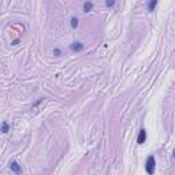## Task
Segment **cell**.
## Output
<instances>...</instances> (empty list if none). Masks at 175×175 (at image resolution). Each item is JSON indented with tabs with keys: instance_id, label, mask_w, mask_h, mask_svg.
Wrapping results in <instances>:
<instances>
[{
	"instance_id": "277c9868",
	"label": "cell",
	"mask_w": 175,
	"mask_h": 175,
	"mask_svg": "<svg viewBox=\"0 0 175 175\" xmlns=\"http://www.w3.org/2000/svg\"><path fill=\"white\" fill-rule=\"evenodd\" d=\"M145 140H146V131L144 129L138 133V137H137V142L138 144H144L145 142Z\"/></svg>"
},
{
	"instance_id": "9c48e42d",
	"label": "cell",
	"mask_w": 175,
	"mask_h": 175,
	"mask_svg": "<svg viewBox=\"0 0 175 175\" xmlns=\"http://www.w3.org/2000/svg\"><path fill=\"white\" fill-rule=\"evenodd\" d=\"M115 4V0H105V6L107 7H112Z\"/></svg>"
},
{
	"instance_id": "6da1fadb",
	"label": "cell",
	"mask_w": 175,
	"mask_h": 175,
	"mask_svg": "<svg viewBox=\"0 0 175 175\" xmlns=\"http://www.w3.org/2000/svg\"><path fill=\"white\" fill-rule=\"evenodd\" d=\"M155 164H156V162H155V157L153 156H149V157L146 159V163H145V170L146 172L149 175H152L155 172Z\"/></svg>"
},
{
	"instance_id": "52a82bcc",
	"label": "cell",
	"mask_w": 175,
	"mask_h": 175,
	"mask_svg": "<svg viewBox=\"0 0 175 175\" xmlns=\"http://www.w3.org/2000/svg\"><path fill=\"white\" fill-rule=\"evenodd\" d=\"M8 123H7V122H3V125H1V131H3V133H8Z\"/></svg>"
},
{
	"instance_id": "8992f818",
	"label": "cell",
	"mask_w": 175,
	"mask_h": 175,
	"mask_svg": "<svg viewBox=\"0 0 175 175\" xmlns=\"http://www.w3.org/2000/svg\"><path fill=\"white\" fill-rule=\"evenodd\" d=\"M156 6H157V0H150L149 4H148V10H149L150 13H152V11L156 8Z\"/></svg>"
},
{
	"instance_id": "5b68a950",
	"label": "cell",
	"mask_w": 175,
	"mask_h": 175,
	"mask_svg": "<svg viewBox=\"0 0 175 175\" xmlns=\"http://www.w3.org/2000/svg\"><path fill=\"white\" fill-rule=\"evenodd\" d=\"M92 8H93V3H92V1H85V3H83V11H85V13L92 11Z\"/></svg>"
},
{
	"instance_id": "3957f363",
	"label": "cell",
	"mask_w": 175,
	"mask_h": 175,
	"mask_svg": "<svg viewBox=\"0 0 175 175\" xmlns=\"http://www.w3.org/2000/svg\"><path fill=\"white\" fill-rule=\"evenodd\" d=\"M10 170L13 171V172H15V174H21V172H22L21 166H19L17 162H11V163H10Z\"/></svg>"
},
{
	"instance_id": "30bf717a",
	"label": "cell",
	"mask_w": 175,
	"mask_h": 175,
	"mask_svg": "<svg viewBox=\"0 0 175 175\" xmlns=\"http://www.w3.org/2000/svg\"><path fill=\"white\" fill-rule=\"evenodd\" d=\"M54 54L56 55V56H59V55L62 54V52H60V49H59V48H55V49H54Z\"/></svg>"
},
{
	"instance_id": "7a4b0ae2",
	"label": "cell",
	"mask_w": 175,
	"mask_h": 175,
	"mask_svg": "<svg viewBox=\"0 0 175 175\" xmlns=\"http://www.w3.org/2000/svg\"><path fill=\"white\" fill-rule=\"evenodd\" d=\"M83 44L82 42H78V41H75V42H73L70 45V49L73 51V52H81V51H83Z\"/></svg>"
},
{
	"instance_id": "7c38bea8",
	"label": "cell",
	"mask_w": 175,
	"mask_h": 175,
	"mask_svg": "<svg viewBox=\"0 0 175 175\" xmlns=\"http://www.w3.org/2000/svg\"><path fill=\"white\" fill-rule=\"evenodd\" d=\"M174 156H175V150H174Z\"/></svg>"
},
{
	"instance_id": "ba28073f",
	"label": "cell",
	"mask_w": 175,
	"mask_h": 175,
	"mask_svg": "<svg viewBox=\"0 0 175 175\" xmlns=\"http://www.w3.org/2000/svg\"><path fill=\"white\" fill-rule=\"evenodd\" d=\"M77 26H78V19H77V18H71V28H77Z\"/></svg>"
},
{
	"instance_id": "8fae6325",
	"label": "cell",
	"mask_w": 175,
	"mask_h": 175,
	"mask_svg": "<svg viewBox=\"0 0 175 175\" xmlns=\"http://www.w3.org/2000/svg\"><path fill=\"white\" fill-rule=\"evenodd\" d=\"M18 42H19V40H14V41H13V45H17Z\"/></svg>"
}]
</instances>
